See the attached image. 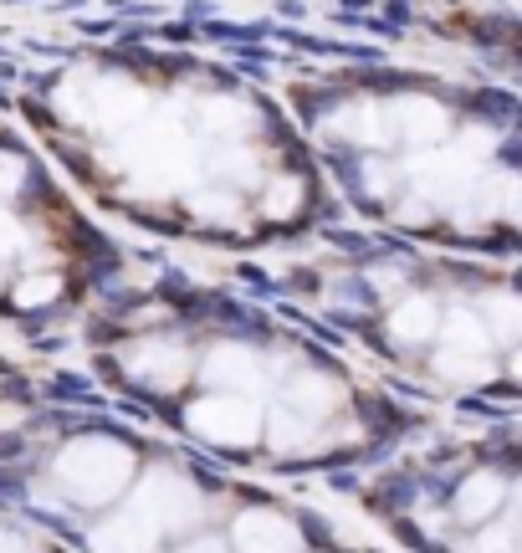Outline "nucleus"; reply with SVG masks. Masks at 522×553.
I'll return each mask as SVG.
<instances>
[{
  "label": "nucleus",
  "mask_w": 522,
  "mask_h": 553,
  "mask_svg": "<svg viewBox=\"0 0 522 553\" xmlns=\"http://www.w3.org/2000/svg\"><path fill=\"white\" fill-rule=\"evenodd\" d=\"M62 482L67 492L87 497V502H103L108 492H118V482L128 477V456L118 446H103V441H82L62 456Z\"/></svg>",
  "instance_id": "1"
},
{
  "label": "nucleus",
  "mask_w": 522,
  "mask_h": 553,
  "mask_svg": "<svg viewBox=\"0 0 522 553\" xmlns=\"http://www.w3.org/2000/svg\"><path fill=\"white\" fill-rule=\"evenodd\" d=\"M190 431L215 446H251L256 441V405L236 395H205L190 405Z\"/></svg>",
  "instance_id": "2"
},
{
  "label": "nucleus",
  "mask_w": 522,
  "mask_h": 553,
  "mask_svg": "<svg viewBox=\"0 0 522 553\" xmlns=\"http://www.w3.org/2000/svg\"><path fill=\"white\" fill-rule=\"evenodd\" d=\"M87 113L103 129H128L149 113V93L139 88L134 77H118V72H103V77H87Z\"/></svg>",
  "instance_id": "3"
},
{
  "label": "nucleus",
  "mask_w": 522,
  "mask_h": 553,
  "mask_svg": "<svg viewBox=\"0 0 522 553\" xmlns=\"http://www.w3.org/2000/svg\"><path fill=\"white\" fill-rule=\"evenodd\" d=\"M389 113V129H395V139H405L410 149H435L446 134H451V113L435 103V98H395V103H384Z\"/></svg>",
  "instance_id": "4"
},
{
  "label": "nucleus",
  "mask_w": 522,
  "mask_h": 553,
  "mask_svg": "<svg viewBox=\"0 0 522 553\" xmlns=\"http://www.w3.org/2000/svg\"><path fill=\"white\" fill-rule=\"evenodd\" d=\"M236 553H302L292 523H282L267 507H251L236 518Z\"/></svg>",
  "instance_id": "5"
},
{
  "label": "nucleus",
  "mask_w": 522,
  "mask_h": 553,
  "mask_svg": "<svg viewBox=\"0 0 522 553\" xmlns=\"http://www.w3.org/2000/svg\"><path fill=\"white\" fill-rule=\"evenodd\" d=\"M134 369L149 379L154 374V385L169 390V385H180V379L190 374V354L180 344H169V338H149V344L134 349Z\"/></svg>",
  "instance_id": "6"
},
{
  "label": "nucleus",
  "mask_w": 522,
  "mask_h": 553,
  "mask_svg": "<svg viewBox=\"0 0 522 553\" xmlns=\"http://www.w3.org/2000/svg\"><path fill=\"white\" fill-rule=\"evenodd\" d=\"M389 333L400 338V344H425V338L441 333V308H435V297H400V308L389 313Z\"/></svg>",
  "instance_id": "7"
},
{
  "label": "nucleus",
  "mask_w": 522,
  "mask_h": 553,
  "mask_svg": "<svg viewBox=\"0 0 522 553\" xmlns=\"http://www.w3.org/2000/svg\"><path fill=\"white\" fill-rule=\"evenodd\" d=\"M502 502H507V487H502V477H471L461 492H456V518L461 523H492L497 513H502Z\"/></svg>",
  "instance_id": "8"
},
{
  "label": "nucleus",
  "mask_w": 522,
  "mask_h": 553,
  "mask_svg": "<svg viewBox=\"0 0 522 553\" xmlns=\"http://www.w3.org/2000/svg\"><path fill=\"white\" fill-rule=\"evenodd\" d=\"M205 379H210V385H221V390H231V385H256L261 369H256V354H251V349L221 344V349L205 359Z\"/></svg>",
  "instance_id": "9"
},
{
  "label": "nucleus",
  "mask_w": 522,
  "mask_h": 553,
  "mask_svg": "<svg viewBox=\"0 0 522 553\" xmlns=\"http://www.w3.org/2000/svg\"><path fill=\"white\" fill-rule=\"evenodd\" d=\"M267 441H272L277 451H308V446H318V415L297 410V405H282V410L272 415Z\"/></svg>",
  "instance_id": "10"
},
{
  "label": "nucleus",
  "mask_w": 522,
  "mask_h": 553,
  "mask_svg": "<svg viewBox=\"0 0 522 553\" xmlns=\"http://www.w3.org/2000/svg\"><path fill=\"white\" fill-rule=\"evenodd\" d=\"M185 205H190V216L205 221V226H236L241 221V195L231 185H221V190H190Z\"/></svg>",
  "instance_id": "11"
},
{
  "label": "nucleus",
  "mask_w": 522,
  "mask_h": 553,
  "mask_svg": "<svg viewBox=\"0 0 522 553\" xmlns=\"http://www.w3.org/2000/svg\"><path fill=\"white\" fill-rule=\"evenodd\" d=\"M487 323L476 313H451L441 318V349H461V354H487Z\"/></svg>",
  "instance_id": "12"
},
{
  "label": "nucleus",
  "mask_w": 522,
  "mask_h": 553,
  "mask_svg": "<svg viewBox=\"0 0 522 553\" xmlns=\"http://www.w3.org/2000/svg\"><path fill=\"white\" fill-rule=\"evenodd\" d=\"M200 123H205L210 134L236 139V123H251V108H246L241 98H205V103H200Z\"/></svg>",
  "instance_id": "13"
},
{
  "label": "nucleus",
  "mask_w": 522,
  "mask_h": 553,
  "mask_svg": "<svg viewBox=\"0 0 522 553\" xmlns=\"http://www.w3.org/2000/svg\"><path fill=\"white\" fill-rule=\"evenodd\" d=\"M210 169H215V180H221V185H256V180H261V175H256V169H261L256 154H251V149H236V144L215 154Z\"/></svg>",
  "instance_id": "14"
},
{
  "label": "nucleus",
  "mask_w": 522,
  "mask_h": 553,
  "mask_svg": "<svg viewBox=\"0 0 522 553\" xmlns=\"http://www.w3.org/2000/svg\"><path fill=\"white\" fill-rule=\"evenodd\" d=\"M482 323H487L497 338H522V297H512V292H497V297H487Z\"/></svg>",
  "instance_id": "15"
},
{
  "label": "nucleus",
  "mask_w": 522,
  "mask_h": 553,
  "mask_svg": "<svg viewBox=\"0 0 522 553\" xmlns=\"http://www.w3.org/2000/svg\"><path fill=\"white\" fill-rule=\"evenodd\" d=\"M302 195H308V190H302L297 175H277L267 185V195H261V210H267L272 221H287V216H297V210H302Z\"/></svg>",
  "instance_id": "16"
},
{
  "label": "nucleus",
  "mask_w": 522,
  "mask_h": 553,
  "mask_svg": "<svg viewBox=\"0 0 522 553\" xmlns=\"http://www.w3.org/2000/svg\"><path fill=\"white\" fill-rule=\"evenodd\" d=\"M435 374H446V379H487V374H492V364H487V354L441 349V354H435Z\"/></svg>",
  "instance_id": "17"
},
{
  "label": "nucleus",
  "mask_w": 522,
  "mask_h": 553,
  "mask_svg": "<svg viewBox=\"0 0 522 553\" xmlns=\"http://www.w3.org/2000/svg\"><path fill=\"white\" fill-rule=\"evenodd\" d=\"M395 190H400V169H395V164H384L379 154L364 159V195H369V200H389Z\"/></svg>",
  "instance_id": "18"
},
{
  "label": "nucleus",
  "mask_w": 522,
  "mask_h": 553,
  "mask_svg": "<svg viewBox=\"0 0 522 553\" xmlns=\"http://www.w3.org/2000/svg\"><path fill=\"white\" fill-rule=\"evenodd\" d=\"M57 292H62V277L41 272V277H26V282L16 287V303H21V308H47Z\"/></svg>",
  "instance_id": "19"
},
{
  "label": "nucleus",
  "mask_w": 522,
  "mask_h": 553,
  "mask_svg": "<svg viewBox=\"0 0 522 553\" xmlns=\"http://www.w3.org/2000/svg\"><path fill=\"white\" fill-rule=\"evenodd\" d=\"M26 190V159L21 154H6V149H0V195H21Z\"/></svg>",
  "instance_id": "20"
},
{
  "label": "nucleus",
  "mask_w": 522,
  "mask_h": 553,
  "mask_svg": "<svg viewBox=\"0 0 522 553\" xmlns=\"http://www.w3.org/2000/svg\"><path fill=\"white\" fill-rule=\"evenodd\" d=\"M476 543H482L476 553H512V533H507V528H487Z\"/></svg>",
  "instance_id": "21"
},
{
  "label": "nucleus",
  "mask_w": 522,
  "mask_h": 553,
  "mask_svg": "<svg viewBox=\"0 0 522 553\" xmlns=\"http://www.w3.org/2000/svg\"><path fill=\"white\" fill-rule=\"evenodd\" d=\"M16 236H21V231H16V221L6 216V210H0V257H6V251L16 246Z\"/></svg>",
  "instance_id": "22"
},
{
  "label": "nucleus",
  "mask_w": 522,
  "mask_h": 553,
  "mask_svg": "<svg viewBox=\"0 0 522 553\" xmlns=\"http://www.w3.org/2000/svg\"><path fill=\"white\" fill-rule=\"evenodd\" d=\"M185 553H226V548H221V543H190Z\"/></svg>",
  "instance_id": "23"
},
{
  "label": "nucleus",
  "mask_w": 522,
  "mask_h": 553,
  "mask_svg": "<svg viewBox=\"0 0 522 553\" xmlns=\"http://www.w3.org/2000/svg\"><path fill=\"white\" fill-rule=\"evenodd\" d=\"M512 369H517V379H522V349H517V359H512Z\"/></svg>",
  "instance_id": "24"
}]
</instances>
